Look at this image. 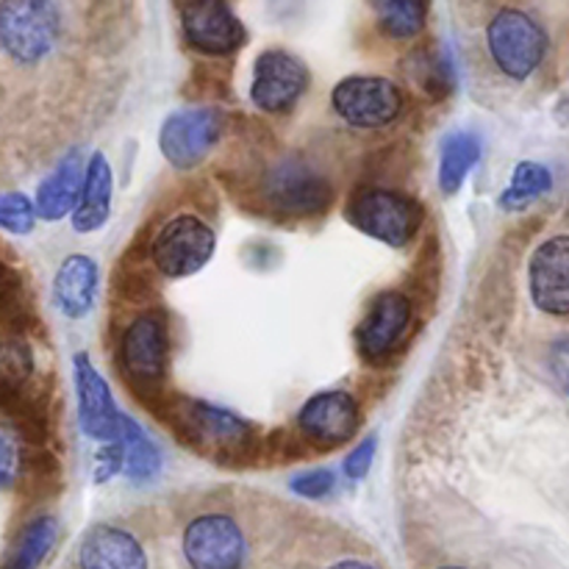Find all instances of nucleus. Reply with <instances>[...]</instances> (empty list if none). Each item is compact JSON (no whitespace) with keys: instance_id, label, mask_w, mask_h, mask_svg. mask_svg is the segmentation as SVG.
I'll return each mask as SVG.
<instances>
[{"instance_id":"obj_1","label":"nucleus","mask_w":569,"mask_h":569,"mask_svg":"<svg viewBox=\"0 0 569 569\" xmlns=\"http://www.w3.org/2000/svg\"><path fill=\"white\" fill-rule=\"evenodd\" d=\"M259 200L267 214L306 220L328 211L333 187L309 159L287 153L259 176Z\"/></svg>"},{"instance_id":"obj_2","label":"nucleus","mask_w":569,"mask_h":569,"mask_svg":"<svg viewBox=\"0 0 569 569\" xmlns=\"http://www.w3.org/2000/svg\"><path fill=\"white\" fill-rule=\"evenodd\" d=\"M59 39L61 11L53 0H0V50L14 64H42Z\"/></svg>"},{"instance_id":"obj_3","label":"nucleus","mask_w":569,"mask_h":569,"mask_svg":"<svg viewBox=\"0 0 569 569\" xmlns=\"http://www.w3.org/2000/svg\"><path fill=\"white\" fill-rule=\"evenodd\" d=\"M487 50L500 76L526 83L548 56V33L528 11L500 9L487 26Z\"/></svg>"},{"instance_id":"obj_4","label":"nucleus","mask_w":569,"mask_h":569,"mask_svg":"<svg viewBox=\"0 0 569 569\" xmlns=\"http://www.w3.org/2000/svg\"><path fill=\"white\" fill-rule=\"evenodd\" d=\"M181 553L189 569H244L250 542L231 511L203 509L183 526Z\"/></svg>"},{"instance_id":"obj_5","label":"nucleus","mask_w":569,"mask_h":569,"mask_svg":"<svg viewBox=\"0 0 569 569\" xmlns=\"http://www.w3.org/2000/svg\"><path fill=\"white\" fill-rule=\"evenodd\" d=\"M345 217L367 237L392 248H403L420 231L422 209L415 198H406L392 189L367 187L348 200Z\"/></svg>"},{"instance_id":"obj_6","label":"nucleus","mask_w":569,"mask_h":569,"mask_svg":"<svg viewBox=\"0 0 569 569\" xmlns=\"http://www.w3.org/2000/svg\"><path fill=\"white\" fill-rule=\"evenodd\" d=\"M217 250V237L200 217L178 214L150 242V261L167 278H187L203 270Z\"/></svg>"},{"instance_id":"obj_7","label":"nucleus","mask_w":569,"mask_h":569,"mask_svg":"<svg viewBox=\"0 0 569 569\" xmlns=\"http://www.w3.org/2000/svg\"><path fill=\"white\" fill-rule=\"evenodd\" d=\"M331 106L348 126L378 131L403 114V94L387 78L350 76L333 87Z\"/></svg>"},{"instance_id":"obj_8","label":"nucleus","mask_w":569,"mask_h":569,"mask_svg":"<svg viewBox=\"0 0 569 569\" xmlns=\"http://www.w3.org/2000/svg\"><path fill=\"white\" fill-rule=\"evenodd\" d=\"M167 348L164 317L156 311L137 317L122 333L120 367L139 392H153L164 383Z\"/></svg>"},{"instance_id":"obj_9","label":"nucleus","mask_w":569,"mask_h":569,"mask_svg":"<svg viewBox=\"0 0 569 569\" xmlns=\"http://www.w3.org/2000/svg\"><path fill=\"white\" fill-rule=\"evenodd\" d=\"M178 422L187 428L189 445L214 450L217 456H239L250 448L256 439V431L250 422L220 406L203 403V400H183L176 411Z\"/></svg>"},{"instance_id":"obj_10","label":"nucleus","mask_w":569,"mask_h":569,"mask_svg":"<svg viewBox=\"0 0 569 569\" xmlns=\"http://www.w3.org/2000/svg\"><path fill=\"white\" fill-rule=\"evenodd\" d=\"M309 87V72L303 61L287 50H264L256 59L250 98L267 114H287L303 98Z\"/></svg>"},{"instance_id":"obj_11","label":"nucleus","mask_w":569,"mask_h":569,"mask_svg":"<svg viewBox=\"0 0 569 569\" xmlns=\"http://www.w3.org/2000/svg\"><path fill=\"white\" fill-rule=\"evenodd\" d=\"M222 131V114L217 109H183L164 120L159 133L161 153L178 170L200 164Z\"/></svg>"},{"instance_id":"obj_12","label":"nucleus","mask_w":569,"mask_h":569,"mask_svg":"<svg viewBox=\"0 0 569 569\" xmlns=\"http://www.w3.org/2000/svg\"><path fill=\"white\" fill-rule=\"evenodd\" d=\"M181 26L187 42L200 53L228 56L244 42V28L228 0H187Z\"/></svg>"},{"instance_id":"obj_13","label":"nucleus","mask_w":569,"mask_h":569,"mask_svg":"<svg viewBox=\"0 0 569 569\" xmlns=\"http://www.w3.org/2000/svg\"><path fill=\"white\" fill-rule=\"evenodd\" d=\"M411 326V300L409 295L389 289L372 300L370 311L361 320L359 331H356V342H359L361 356L370 361L389 359L400 342L406 339Z\"/></svg>"},{"instance_id":"obj_14","label":"nucleus","mask_w":569,"mask_h":569,"mask_svg":"<svg viewBox=\"0 0 569 569\" xmlns=\"http://www.w3.org/2000/svg\"><path fill=\"white\" fill-rule=\"evenodd\" d=\"M531 281V298L537 309L545 315L567 317L569 311V239L559 233L553 239H545L531 259L528 270Z\"/></svg>"},{"instance_id":"obj_15","label":"nucleus","mask_w":569,"mask_h":569,"mask_svg":"<svg viewBox=\"0 0 569 569\" xmlns=\"http://www.w3.org/2000/svg\"><path fill=\"white\" fill-rule=\"evenodd\" d=\"M298 426L306 439L317 445H342L359 428V403L353 395L339 392H320L303 403L298 415Z\"/></svg>"},{"instance_id":"obj_16","label":"nucleus","mask_w":569,"mask_h":569,"mask_svg":"<svg viewBox=\"0 0 569 569\" xmlns=\"http://www.w3.org/2000/svg\"><path fill=\"white\" fill-rule=\"evenodd\" d=\"M76 389H78V415H81L83 433L98 439V442L114 445L120 411H117L114 400H111L109 383H106L103 376L94 370L87 353L76 356Z\"/></svg>"},{"instance_id":"obj_17","label":"nucleus","mask_w":569,"mask_h":569,"mask_svg":"<svg viewBox=\"0 0 569 569\" xmlns=\"http://www.w3.org/2000/svg\"><path fill=\"white\" fill-rule=\"evenodd\" d=\"M78 569H150L142 542L120 526H98L83 537L76 553Z\"/></svg>"},{"instance_id":"obj_18","label":"nucleus","mask_w":569,"mask_h":569,"mask_svg":"<svg viewBox=\"0 0 569 569\" xmlns=\"http://www.w3.org/2000/svg\"><path fill=\"white\" fill-rule=\"evenodd\" d=\"M94 295H98V264L89 256H67L53 283V298L61 315L81 320L92 311Z\"/></svg>"},{"instance_id":"obj_19","label":"nucleus","mask_w":569,"mask_h":569,"mask_svg":"<svg viewBox=\"0 0 569 569\" xmlns=\"http://www.w3.org/2000/svg\"><path fill=\"white\" fill-rule=\"evenodd\" d=\"M111 209V167L103 153H94L83 170L81 194L72 209V228L78 233H92L109 220Z\"/></svg>"},{"instance_id":"obj_20","label":"nucleus","mask_w":569,"mask_h":569,"mask_svg":"<svg viewBox=\"0 0 569 569\" xmlns=\"http://www.w3.org/2000/svg\"><path fill=\"white\" fill-rule=\"evenodd\" d=\"M83 183V161L78 153H67L59 161V167L53 170V176H48L42 181V187L37 189V211L42 220L56 222L64 214H70L78 203V194H81Z\"/></svg>"},{"instance_id":"obj_21","label":"nucleus","mask_w":569,"mask_h":569,"mask_svg":"<svg viewBox=\"0 0 569 569\" xmlns=\"http://www.w3.org/2000/svg\"><path fill=\"white\" fill-rule=\"evenodd\" d=\"M33 353L26 339L0 333V406L20 409L33 378Z\"/></svg>"},{"instance_id":"obj_22","label":"nucleus","mask_w":569,"mask_h":569,"mask_svg":"<svg viewBox=\"0 0 569 569\" xmlns=\"http://www.w3.org/2000/svg\"><path fill=\"white\" fill-rule=\"evenodd\" d=\"M114 448L117 453H120L122 470H126V476L133 478V481H150V478L161 470L159 450H156V445L144 437V431L131 420V417L120 415Z\"/></svg>"},{"instance_id":"obj_23","label":"nucleus","mask_w":569,"mask_h":569,"mask_svg":"<svg viewBox=\"0 0 569 569\" xmlns=\"http://www.w3.org/2000/svg\"><path fill=\"white\" fill-rule=\"evenodd\" d=\"M56 539H59V522H56V517H33L28 526L20 528V533L11 542L9 553L3 559V569H39V565L53 550Z\"/></svg>"},{"instance_id":"obj_24","label":"nucleus","mask_w":569,"mask_h":569,"mask_svg":"<svg viewBox=\"0 0 569 569\" xmlns=\"http://www.w3.org/2000/svg\"><path fill=\"white\" fill-rule=\"evenodd\" d=\"M478 159H481V142H478L476 133H450L442 144V161H439V187H442V192H459L467 172L478 164Z\"/></svg>"},{"instance_id":"obj_25","label":"nucleus","mask_w":569,"mask_h":569,"mask_svg":"<svg viewBox=\"0 0 569 569\" xmlns=\"http://www.w3.org/2000/svg\"><path fill=\"white\" fill-rule=\"evenodd\" d=\"M378 26L392 39H411L426 28L428 0H370Z\"/></svg>"},{"instance_id":"obj_26","label":"nucleus","mask_w":569,"mask_h":569,"mask_svg":"<svg viewBox=\"0 0 569 569\" xmlns=\"http://www.w3.org/2000/svg\"><path fill=\"white\" fill-rule=\"evenodd\" d=\"M550 189H553V176H550L548 167L537 164V161H522V164H517L515 176H511L509 189L500 194V206L509 211H520L531 206L533 200L542 198V194H548Z\"/></svg>"},{"instance_id":"obj_27","label":"nucleus","mask_w":569,"mask_h":569,"mask_svg":"<svg viewBox=\"0 0 569 569\" xmlns=\"http://www.w3.org/2000/svg\"><path fill=\"white\" fill-rule=\"evenodd\" d=\"M22 437L14 426L0 422V492L3 489H14V483L22 476Z\"/></svg>"},{"instance_id":"obj_28","label":"nucleus","mask_w":569,"mask_h":569,"mask_svg":"<svg viewBox=\"0 0 569 569\" xmlns=\"http://www.w3.org/2000/svg\"><path fill=\"white\" fill-rule=\"evenodd\" d=\"M411 81H417L422 89H428V92L433 94L448 92L450 89L448 61L439 59L433 50H417V53L411 56Z\"/></svg>"},{"instance_id":"obj_29","label":"nucleus","mask_w":569,"mask_h":569,"mask_svg":"<svg viewBox=\"0 0 569 569\" xmlns=\"http://www.w3.org/2000/svg\"><path fill=\"white\" fill-rule=\"evenodd\" d=\"M37 222L33 203L20 192L0 194V228L9 233H28Z\"/></svg>"},{"instance_id":"obj_30","label":"nucleus","mask_w":569,"mask_h":569,"mask_svg":"<svg viewBox=\"0 0 569 569\" xmlns=\"http://www.w3.org/2000/svg\"><path fill=\"white\" fill-rule=\"evenodd\" d=\"M333 483H337V478L331 470H309L292 478V489L303 498H322V495L331 492Z\"/></svg>"},{"instance_id":"obj_31","label":"nucleus","mask_w":569,"mask_h":569,"mask_svg":"<svg viewBox=\"0 0 569 569\" xmlns=\"http://www.w3.org/2000/svg\"><path fill=\"white\" fill-rule=\"evenodd\" d=\"M372 456H376V439H365V442H361L356 450H350V456L345 459V476H348L350 481L365 478L367 472H370Z\"/></svg>"},{"instance_id":"obj_32","label":"nucleus","mask_w":569,"mask_h":569,"mask_svg":"<svg viewBox=\"0 0 569 569\" xmlns=\"http://www.w3.org/2000/svg\"><path fill=\"white\" fill-rule=\"evenodd\" d=\"M326 569H378V567L361 559H342V561H333V565H328Z\"/></svg>"},{"instance_id":"obj_33","label":"nucleus","mask_w":569,"mask_h":569,"mask_svg":"<svg viewBox=\"0 0 569 569\" xmlns=\"http://www.w3.org/2000/svg\"><path fill=\"white\" fill-rule=\"evenodd\" d=\"M437 569H467V567H456V565H445V567H437Z\"/></svg>"}]
</instances>
